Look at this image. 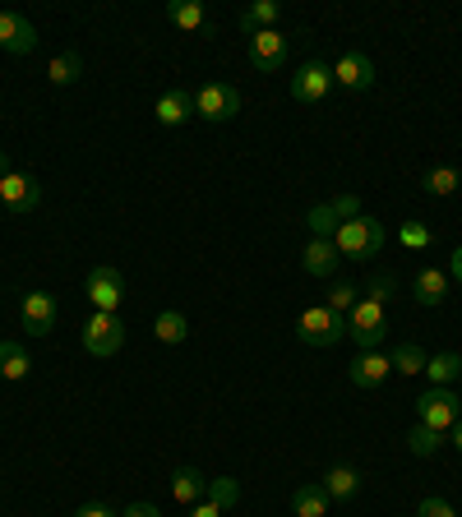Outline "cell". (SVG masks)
Here are the masks:
<instances>
[{"label": "cell", "instance_id": "cell-1", "mask_svg": "<svg viewBox=\"0 0 462 517\" xmlns=\"http://www.w3.org/2000/svg\"><path fill=\"white\" fill-rule=\"evenodd\" d=\"M384 241H389L384 222H379V217H365V213L333 231V245H338V254H347V259H379Z\"/></svg>", "mask_w": 462, "mask_h": 517}, {"label": "cell", "instance_id": "cell-2", "mask_svg": "<svg viewBox=\"0 0 462 517\" xmlns=\"http://www.w3.org/2000/svg\"><path fill=\"white\" fill-rule=\"evenodd\" d=\"M296 337H301L305 347H338L342 337H347V319L333 314L329 305H305L301 319H296Z\"/></svg>", "mask_w": 462, "mask_h": 517}, {"label": "cell", "instance_id": "cell-3", "mask_svg": "<svg viewBox=\"0 0 462 517\" xmlns=\"http://www.w3.org/2000/svg\"><path fill=\"white\" fill-rule=\"evenodd\" d=\"M347 337H352L361 351H379L384 337H389V319H384V305L375 301H356L347 314Z\"/></svg>", "mask_w": 462, "mask_h": 517}, {"label": "cell", "instance_id": "cell-4", "mask_svg": "<svg viewBox=\"0 0 462 517\" xmlns=\"http://www.w3.org/2000/svg\"><path fill=\"white\" fill-rule=\"evenodd\" d=\"M416 421L430 425V430L439 434H449L453 425L462 421V402L453 388H426V393L416 397Z\"/></svg>", "mask_w": 462, "mask_h": 517}, {"label": "cell", "instance_id": "cell-5", "mask_svg": "<svg viewBox=\"0 0 462 517\" xmlns=\"http://www.w3.org/2000/svg\"><path fill=\"white\" fill-rule=\"evenodd\" d=\"M241 111V93L227 84V79H208L204 88H195V116L208 125H222Z\"/></svg>", "mask_w": 462, "mask_h": 517}, {"label": "cell", "instance_id": "cell-6", "mask_svg": "<svg viewBox=\"0 0 462 517\" xmlns=\"http://www.w3.org/2000/svg\"><path fill=\"white\" fill-rule=\"evenodd\" d=\"M121 347H125V324H121V314H102V310H93V319L84 324V351H88V356H98V361H107V356H116Z\"/></svg>", "mask_w": 462, "mask_h": 517}, {"label": "cell", "instance_id": "cell-7", "mask_svg": "<svg viewBox=\"0 0 462 517\" xmlns=\"http://www.w3.org/2000/svg\"><path fill=\"white\" fill-rule=\"evenodd\" d=\"M88 301H93V310H102V314H121V301H125L121 268H111V264L93 268V273H88Z\"/></svg>", "mask_w": 462, "mask_h": 517}, {"label": "cell", "instance_id": "cell-8", "mask_svg": "<svg viewBox=\"0 0 462 517\" xmlns=\"http://www.w3.org/2000/svg\"><path fill=\"white\" fill-rule=\"evenodd\" d=\"M0 204H5V213H37L42 208V185L28 176V171H10L5 181H0Z\"/></svg>", "mask_w": 462, "mask_h": 517}, {"label": "cell", "instance_id": "cell-9", "mask_svg": "<svg viewBox=\"0 0 462 517\" xmlns=\"http://www.w3.org/2000/svg\"><path fill=\"white\" fill-rule=\"evenodd\" d=\"M19 328L28 337H47L56 328V296L51 291H28L24 305H19Z\"/></svg>", "mask_w": 462, "mask_h": 517}, {"label": "cell", "instance_id": "cell-10", "mask_svg": "<svg viewBox=\"0 0 462 517\" xmlns=\"http://www.w3.org/2000/svg\"><path fill=\"white\" fill-rule=\"evenodd\" d=\"M250 65L259 74H278L287 65V37L278 28H264V33H250Z\"/></svg>", "mask_w": 462, "mask_h": 517}, {"label": "cell", "instance_id": "cell-11", "mask_svg": "<svg viewBox=\"0 0 462 517\" xmlns=\"http://www.w3.org/2000/svg\"><path fill=\"white\" fill-rule=\"evenodd\" d=\"M375 79H379V70L365 51H347V56L333 65V84H342L347 93H365V88H375Z\"/></svg>", "mask_w": 462, "mask_h": 517}, {"label": "cell", "instance_id": "cell-12", "mask_svg": "<svg viewBox=\"0 0 462 517\" xmlns=\"http://www.w3.org/2000/svg\"><path fill=\"white\" fill-rule=\"evenodd\" d=\"M333 88V65L324 61H305L301 70L292 74V97L296 102H324Z\"/></svg>", "mask_w": 462, "mask_h": 517}, {"label": "cell", "instance_id": "cell-13", "mask_svg": "<svg viewBox=\"0 0 462 517\" xmlns=\"http://www.w3.org/2000/svg\"><path fill=\"white\" fill-rule=\"evenodd\" d=\"M37 47V28L28 24L24 14L5 10L0 14V51H10V56H28Z\"/></svg>", "mask_w": 462, "mask_h": 517}, {"label": "cell", "instance_id": "cell-14", "mask_svg": "<svg viewBox=\"0 0 462 517\" xmlns=\"http://www.w3.org/2000/svg\"><path fill=\"white\" fill-rule=\"evenodd\" d=\"M389 374H393V361L384 351H361V356L347 365V379H352L356 388H379Z\"/></svg>", "mask_w": 462, "mask_h": 517}, {"label": "cell", "instance_id": "cell-15", "mask_svg": "<svg viewBox=\"0 0 462 517\" xmlns=\"http://www.w3.org/2000/svg\"><path fill=\"white\" fill-rule=\"evenodd\" d=\"M171 499L181 508H195L208 499V476L199 467H176V476H171Z\"/></svg>", "mask_w": 462, "mask_h": 517}, {"label": "cell", "instance_id": "cell-16", "mask_svg": "<svg viewBox=\"0 0 462 517\" xmlns=\"http://www.w3.org/2000/svg\"><path fill=\"white\" fill-rule=\"evenodd\" d=\"M449 273H444V268H421V273L412 277V296L421 305H430V310H435V305H444L449 301Z\"/></svg>", "mask_w": 462, "mask_h": 517}, {"label": "cell", "instance_id": "cell-17", "mask_svg": "<svg viewBox=\"0 0 462 517\" xmlns=\"http://www.w3.org/2000/svg\"><path fill=\"white\" fill-rule=\"evenodd\" d=\"M195 116V93H185V88H171V93L158 97V125L162 130H176Z\"/></svg>", "mask_w": 462, "mask_h": 517}, {"label": "cell", "instance_id": "cell-18", "mask_svg": "<svg viewBox=\"0 0 462 517\" xmlns=\"http://www.w3.org/2000/svg\"><path fill=\"white\" fill-rule=\"evenodd\" d=\"M338 264H342L338 245L310 236V245H305V254H301V268H305V273H310V277H329V273H338Z\"/></svg>", "mask_w": 462, "mask_h": 517}, {"label": "cell", "instance_id": "cell-19", "mask_svg": "<svg viewBox=\"0 0 462 517\" xmlns=\"http://www.w3.org/2000/svg\"><path fill=\"white\" fill-rule=\"evenodd\" d=\"M28 370H33V356H28L24 342H0V379H10V384H19V379H28Z\"/></svg>", "mask_w": 462, "mask_h": 517}, {"label": "cell", "instance_id": "cell-20", "mask_svg": "<svg viewBox=\"0 0 462 517\" xmlns=\"http://www.w3.org/2000/svg\"><path fill=\"white\" fill-rule=\"evenodd\" d=\"M426 379H430V388H453L462 379V356L458 351H439V356H430Z\"/></svg>", "mask_w": 462, "mask_h": 517}, {"label": "cell", "instance_id": "cell-21", "mask_svg": "<svg viewBox=\"0 0 462 517\" xmlns=\"http://www.w3.org/2000/svg\"><path fill=\"white\" fill-rule=\"evenodd\" d=\"M278 14H282L278 0H255L250 10L236 14V28H241V33H264V28L278 24Z\"/></svg>", "mask_w": 462, "mask_h": 517}, {"label": "cell", "instance_id": "cell-22", "mask_svg": "<svg viewBox=\"0 0 462 517\" xmlns=\"http://www.w3.org/2000/svg\"><path fill=\"white\" fill-rule=\"evenodd\" d=\"M153 337H158L162 347H181L185 337H190V319H185L181 310H162L158 319H153Z\"/></svg>", "mask_w": 462, "mask_h": 517}, {"label": "cell", "instance_id": "cell-23", "mask_svg": "<svg viewBox=\"0 0 462 517\" xmlns=\"http://www.w3.org/2000/svg\"><path fill=\"white\" fill-rule=\"evenodd\" d=\"M167 19L176 28H185V33H204V28H208V10L199 5V0H171Z\"/></svg>", "mask_w": 462, "mask_h": 517}, {"label": "cell", "instance_id": "cell-24", "mask_svg": "<svg viewBox=\"0 0 462 517\" xmlns=\"http://www.w3.org/2000/svg\"><path fill=\"white\" fill-rule=\"evenodd\" d=\"M324 494H329V499H356V494H361L356 467H329L324 471Z\"/></svg>", "mask_w": 462, "mask_h": 517}, {"label": "cell", "instance_id": "cell-25", "mask_svg": "<svg viewBox=\"0 0 462 517\" xmlns=\"http://www.w3.org/2000/svg\"><path fill=\"white\" fill-rule=\"evenodd\" d=\"M292 513L296 517H324L329 513V494H324V485H301V490H292Z\"/></svg>", "mask_w": 462, "mask_h": 517}, {"label": "cell", "instance_id": "cell-26", "mask_svg": "<svg viewBox=\"0 0 462 517\" xmlns=\"http://www.w3.org/2000/svg\"><path fill=\"white\" fill-rule=\"evenodd\" d=\"M79 74H84V56H79V51H61V56L47 65V79L56 88H70Z\"/></svg>", "mask_w": 462, "mask_h": 517}, {"label": "cell", "instance_id": "cell-27", "mask_svg": "<svg viewBox=\"0 0 462 517\" xmlns=\"http://www.w3.org/2000/svg\"><path fill=\"white\" fill-rule=\"evenodd\" d=\"M393 374H407V379H416V374H426V351L416 347V342H402V347H393Z\"/></svg>", "mask_w": 462, "mask_h": 517}, {"label": "cell", "instance_id": "cell-28", "mask_svg": "<svg viewBox=\"0 0 462 517\" xmlns=\"http://www.w3.org/2000/svg\"><path fill=\"white\" fill-rule=\"evenodd\" d=\"M421 185H426V194H435V199H449V194H458L462 176H458V167H430Z\"/></svg>", "mask_w": 462, "mask_h": 517}, {"label": "cell", "instance_id": "cell-29", "mask_svg": "<svg viewBox=\"0 0 462 517\" xmlns=\"http://www.w3.org/2000/svg\"><path fill=\"white\" fill-rule=\"evenodd\" d=\"M208 504H218L222 513L236 508L241 504V481H236V476H218V481H208Z\"/></svg>", "mask_w": 462, "mask_h": 517}, {"label": "cell", "instance_id": "cell-30", "mask_svg": "<svg viewBox=\"0 0 462 517\" xmlns=\"http://www.w3.org/2000/svg\"><path fill=\"white\" fill-rule=\"evenodd\" d=\"M305 227H310V236H319V241H333V231H338L342 222H338V213H333L329 204H319V208L305 213Z\"/></svg>", "mask_w": 462, "mask_h": 517}, {"label": "cell", "instance_id": "cell-31", "mask_svg": "<svg viewBox=\"0 0 462 517\" xmlns=\"http://www.w3.org/2000/svg\"><path fill=\"white\" fill-rule=\"evenodd\" d=\"M439 444H444V434L430 430V425H421V421H416V425H412V434H407V448H412L416 457H435V453H439Z\"/></svg>", "mask_w": 462, "mask_h": 517}, {"label": "cell", "instance_id": "cell-32", "mask_svg": "<svg viewBox=\"0 0 462 517\" xmlns=\"http://www.w3.org/2000/svg\"><path fill=\"white\" fill-rule=\"evenodd\" d=\"M398 245H402V250H430V245H435V231H430L426 222H402V227H398Z\"/></svg>", "mask_w": 462, "mask_h": 517}, {"label": "cell", "instance_id": "cell-33", "mask_svg": "<svg viewBox=\"0 0 462 517\" xmlns=\"http://www.w3.org/2000/svg\"><path fill=\"white\" fill-rule=\"evenodd\" d=\"M356 301H361V296H356V287H352V282H333V287H329V301H324V305H329L333 314H342V319H347Z\"/></svg>", "mask_w": 462, "mask_h": 517}, {"label": "cell", "instance_id": "cell-34", "mask_svg": "<svg viewBox=\"0 0 462 517\" xmlns=\"http://www.w3.org/2000/svg\"><path fill=\"white\" fill-rule=\"evenodd\" d=\"M393 287H398V277H393V273H375V277H370V296H365V301L384 305L393 296Z\"/></svg>", "mask_w": 462, "mask_h": 517}, {"label": "cell", "instance_id": "cell-35", "mask_svg": "<svg viewBox=\"0 0 462 517\" xmlns=\"http://www.w3.org/2000/svg\"><path fill=\"white\" fill-rule=\"evenodd\" d=\"M329 208L338 213V222H352V217H361V199H356V194H338Z\"/></svg>", "mask_w": 462, "mask_h": 517}, {"label": "cell", "instance_id": "cell-36", "mask_svg": "<svg viewBox=\"0 0 462 517\" xmlns=\"http://www.w3.org/2000/svg\"><path fill=\"white\" fill-rule=\"evenodd\" d=\"M416 517H458V513H453L449 499H421V504H416Z\"/></svg>", "mask_w": 462, "mask_h": 517}, {"label": "cell", "instance_id": "cell-37", "mask_svg": "<svg viewBox=\"0 0 462 517\" xmlns=\"http://www.w3.org/2000/svg\"><path fill=\"white\" fill-rule=\"evenodd\" d=\"M74 517H121V513H116V508H107V504H84Z\"/></svg>", "mask_w": 462, "mask_h": 517}, {"label": "cell", "instance_id": "cell-38", "mask_svg": "<svg viewBox=\"0 0 462 517\" xmlns=\"http://www.w3.org/2000/svg\"><path fill=\"white\" fill-rule=\"evenodd\" d=\"M444 273H449V282H458V287H462V245L453 250V264L444 268Z\"/></svg>", "mask_w": 462, "mask_h": 517}, {"label": "cell", "instance_id": "cell-39", "mask_svg": "<svg viewBox=\"0 0 462 517\" xmlns=\"http://www.w3.org/2000/svg\"><path fill=\"white\" fill-rule=\"evenodd\" d=\"M121 517H162V513H158V508H153V504H130Z\"/></svg>", "mask_w": 462, "mask_h": 517}, {"label": "cell", "instance_id": "cell-40", "mask_svg": "<svg viewBox=\"0 0 462 517\" xmlns=\"http://www.w3.org/2000/svg\"><path fill=\"white\" fill-rule=\"evenodd\" d=\"M190 517H222V508H218V504H208V499H204V504L190 508Z\"/></svg>", "mask_w": 462, "mask_h": 517}, {"label": "cell", "instance_id": "cell-41", "mask_svg": "<svg viewBox=\"0 0 462 517\" xmlns=\"http://www.w3.org/2000/svg\"><path fill=\"white\" fill-rule=\"evenodd\" d=\"M453 448H458V453H462V421L453 425Z\"/></svg>", "mask_w": 462, "mask_h": 517}, {"label": "cell", "instance_id": "cell-42", "mask_svg": "<svg viewBox=\"0 0 462 517\" xmlns=\"http://www.w3.org/2000/svg\"><path fill=\"white\" fill-rule=\"evenodd\" d=\"M5 176H10V157L0 153V181H5Z\"/></svg>", "mask_w": 462, "mask_h": 517}, {"label": "cell", "instance_id": "cell-43", "mask_svg": "<svg viewBox=\"0 0 462 517\" xmlns=\"http://www.w3.org/2000/svg\"><path fill=\"white\" fill-rule=\"evenodd\" d=\"M458 384H462V379H458Z\"/></svg>", "mask_w": 462, "mask_h": 517}]
</instances>
